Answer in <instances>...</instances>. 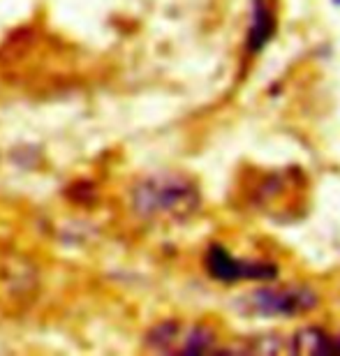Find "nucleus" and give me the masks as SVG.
<instances>
[{
  "label": "nucleus",
  "instance_id": "1",
  "mask_svg": "<svg viewBox=\"0 0 340 356\" xmlns=\"http://www.w3.org/2000/svg\"><path fill=\"white\" fill-rule=\"evenodd\" d=\"M200 206V192L176 174L148 176L134 188V209L144 218H186Z\"/></svg>",
  "mask_w": 340,
  "mask_h": 356
},
{
  "label": "nucleus",
  "instance_id": "2",
  "mask_svg": "<svg viewBox=\"0 0 340 356\" xmlns=\"http://www.w3.org/2000/svg\"><path fill=\"white\" fill-rule=\"evenodd\" d=\"M213 336L202 326H181L176 322H165L148 333V347L158 352L179 354H202L213 350Z\"/></svg>",
  "mask_w": 340,
  "mask_h": 356
},
{
  "label": "nucleus",
  "instance_id": "3",
  "mask_svg": "<svg viewBox=\"0 0 340 356\" xmlns=\"http://www.w3.org/2000/svg\"><path fill=\"white\" fill-rule=\"evenodd\" d=\"M207 270L218 282H238V280H266L275 275V266L264 261L238 259L227 248L213 243L207 252Z\"/></svg>",
  "mask_w": 340,
  "mask_h": 356
},
{
  "label": "nucleus",
  "instance_id": "4",
  "mask_svg": "<svg viewBox=\"0 0 340 356\" xmlns=\"http://www.w3.org/2000/svg\"><path fill=\"white\" fill-rule=\"evenodd\" d=\"M245 303L250 310L259 315H296V312L315 308L317 298L308 289H257L250 296H245Z\"/></svg>",
  "mask_w": 340,
  "mask_h": 356
},
{
  "label": "nucleus",
  "instance_id": "5",
  "mask_svg": "<svg viewBox=\"0 0 340 356\" xmlns=\"http://www.w3.org/2000/svg\"><path fill=\"white\" fill-rule=\"evenodd\" d=\"M273 10L268 0H252V21L248 33V51H259L273 35Z\"/></svg>",
  "mask_w": 340,
  "mask_h": 356
},
{
  "label": "nucleus",
  "instance_id": "6",
  "mask_svg": "<svg viewBox=\"0 0 340 356\" xmlns=\"http://www.w3.org/2000/svg\"><path fill=\"white\" fill-rule=\"evenodd\" d=\"M292 350L313 352V354H336L340 352V340H336L334 336H329V333H324L320 329H308L296 333Z\"/></svg>",
  "mask_w": 340,
  "mask_h": 356
}]
</instances>
